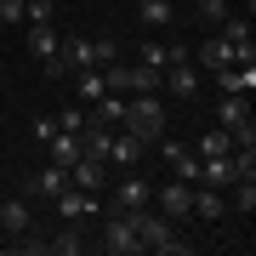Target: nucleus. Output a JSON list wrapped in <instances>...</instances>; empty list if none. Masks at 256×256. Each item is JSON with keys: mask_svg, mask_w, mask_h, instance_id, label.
I'll return each mask as SVG.
<instances>
[{"mask_svg": "<svg viewBox=\"0 0 256 256\" xmlns=\"http://www.w3.org/2000/svg\"><path fill=\"white\" fill-rule=\"evenodd\" d=\"M86 245H92V239H86V222H63V228H57V239H46L52 256H80Z\"/></svg>", "mask_w": 256, "mask_h": 256, "instance_id": "16", "label": "nucleus"}, {"mask_svg": "<svg viewBox=\"0 0 256 256\" xmlns=\"http://www.w3.org/2000/svg\"><path fill=\"white\" fill-rule=\"evenodd\" d=\"M137 18H142V28H148V34H154V28H171L176 6H171V0H137Z\"/></svg>", "mask_w": 256, "mask_h": 256, "instance_id": "19", "label": "nucleus"}, {"mask_svg": "<svg viewBox=\"0 0 256 256\" xmlns=\"http://www.w3.org/2000/svg\"><path fill=\"white\" fill-rule=\"evenodd\" d=\"M228 148H234L228 131H222V126H205V131H200V142H194V154H228Z\"/></svg>", "mask_w": 256, "mask_h": 256, "instance_id": "22", "label": "nucleus"}, {"mask_svg": "<svg viewBox=\"0 0 256 256\" xmlns=\"http://www.w3.org/2000/svg\"><path fill=\"white\" fill-rule=\"evenodd\" d=\"M131 222H137L142 250H160V256H188V250H194V239H182V228H176L165 210H154V205L131 210Z\"/></svg>", "mask_w": 256, "mask_h": 256, "instance_id": "2", "label": "nucleus"}, {"mask_svg": "<svg viewBox=\"0 0 256 256\" xmlns=\"http://www.w3.org/2000/svg\"><path fill=\"white\" fill-rule=\"evenodd\" d=\"M154 210H165L171 222H188V210H194V182H182V176H165V182L154 188Z\"/></svg>", "mask_w": 256, "mask_h": 256, "instance_id": "7", "label": "nucleus"}, {"mask_svg": "<svg viewBox=\"0 0 256 256\" xmlns=\"http://www.w3.org/2000/svg\"><path fill=\"white\" fill-rule=\"evenodd\" d=\"M28 131H34V142L46 148V142L57 137V120H52V114H34V126H28Z\"/></svg>", "mask_w": 256, "mask_h": 256, "instance_id": "26", "label": "nucleus"}, {"mask_svg": "<svg viewBox=\"0 0 256 256\" xmlns=\"http://www.w3.org/2000/svg\"><path fill=\"white\" fill-rule=\"evenodd\" d=\"M23 6L28 0H0V28H23Z\"/></svg>", "mask_w": 256, "mask_h": 256, "instance_id": "25", "label": "nucleus"}, {"mask_svg": "<svg viewBox=\"0 0 256 256\" xmlns=\"http://www.w3.org/2000/svg\"><path fill=\"white\" fill-rule=\"evenodd\" d=\"M28 188H34V194H46V200H57V194L68 188V171H63V165H40V171L28 176Z\"/></svg>", "mask_w": 256, "mask_h": 256, "instance_id": "18", "label": "nucleus"}, {"mask_svg": "<svg viewBox=\"0 0 256 256\" xmlns=\"http://www.w3.org/2000/svg\"><path fill=\"white\" fill-rule=\"evenodd\" d=\"M52 120H57V131H86V126H92V108H63Z\"/></svg>", "mask_w": 256, "mask_h": 256, "instance_id": "24", "label": "nucleus"}, {"mask_svg": "<svg viewBox=\"0 0 256 256\" xmlns=\"http://www.w3.org/2000/svg\"><path fill=\"white\" fill-rule=\"evenodd\" d=\"M234 182H239L234 154H200V188H222V194H228Z\"/></svg>", "mask_w": 256, "mask_h": 256, "instance_id": "11", "label": "nucleus"}, {"mask_svg": "<svg viewBox=\"0 0 256 256\" xmlns=\"http://www.w3.org/2000/svg\"><path fill=\"white\" fill-rule=\"evenodd\" d=\"M23 46L34 52L40 63H52L57 46H63V28H57V23H23Z\"/></svg>", "mask_w": 256, "mask_h": 256, "instance_id": "12", "label": "nucleus"}, {"mask_svg": "<svg viewBox=\"0 0 256 256\" xmlns=\"http://www.w3.org/2000/svg\"><path fill=\"white\" fill-rule=\"evenodd\" d=\"M52 205H57L63 222H97V216H102V194H86V188H74V182L57 194Z\"/></svg>", "mask_w": 256, "mask_h": 256, "instance_id": "6", "label": "nucleus"}, {"mask_svg": "<svg viewBox=\"0 0 256 256\" xmlns=\"http://www.w3.org/2000/svg\"><path fill=\"white\" fill-rule=\"evenodd\" d=\"M188 216L216 228V222H228V216H234V205H228V194H222V188H200V182H194V210H188Z\"/></svg>", "mask_w": 256, "mask_h": 256, "instance_id": "9", "label": "nucleus"}, {"mask_svg": "<svg viewBox=\"0 0 256 256\" xmlns=\"http://www.w3.org/2000/svg\"><path fill=\"white\" fill-rule=\"evenodd\" d=\"M210 80H216L222 97H250V92H256V63H228V68L210 74Z\"/></svg>", "mask_w": 256, "mask_h": 256, "instance_id": "10", "label": "nucleus"}, {"mask_svg": "<svg viewBox=\"0 0 256 256\" xmlns=\"http://www.w3.org/2000/svg\"><path fill=\"white\" fill-rule=\"evenodd\" d=\"M137 63L148 74H165V63H171V40H154V34H148L142 46H137Z\"/></svg>", "mask_w": 256, "mask_h": 256, "instance_id": "20", "label": "nucleus"}, {"mask_svg": "<svg viewBox=\"0 0 256 256\" xmlns=\"http://www.w3.org/2000/svg\"><path fill=\"white\" fill-rule=\"evenodd\" d=\"M142 205H154V182L142 176V165L120 171V182L108 188V210H142Z\"/></svg>", "mask_w": 256, "mask_h": 256, "instance_id": "5", "label": "nucleus"}, {"mask_svg": "<svg viewBox=\"0 0 256 256\" xmlns=\"http://www.w3.org/2000/svg\"><path fill=\"white\" fill-rule=\"evenodd\" d=\"M68 80H74V97H80L86 108H92V102L108 92V86H102V68H80V74H68Z\"/></svg>", "mask_w": 256, "mask_h": 256, "instance_id": "21", "label": "nucleus"}, {"mask_svg": "<svg viewBox=\"0 0 256 256\" xmlns=\"http://www.w3.org/2000/svg\"><path fill=\"white\" fill-rule=\"evenodd\" d=\"M142 160H148V142L131 137L126 126H114V131H108V165H114V171H137Z\"/></svg>", "mask_w": 256, "mask_h": 256, "instance_id": "8", "label": "nucleus"}, {"mask_svg": "<svg viewBox=\"0 0 256 256\" xmlns=\"http://www.w3.org/2000/svg\"><path fill=\"white\" fill-rule=\"evenodd\" d=\"M126 131L154 148V137L165 131V102H160V92H131V97H126Z\"/></svg>", "mask_w": 256, "mask_h": 256, "instance_id": "3", "label": "nucleus"}, {"mask_svg": "<svg viewBox=\"0 0 256 256\" xmlns=\"http://www.w3.org/2000/svg\"><path fill=\"white\" fill-rule=\"evenodd\" d=\"M0 228H6V245L18 234H34V216H28V205L23 200H0Z\"/></svg>", "mask_w": 256, "mask_h": 256, "instance_id": "15", "label": "nucleus"}, {"mask_svg": "<svg viewBox=\"0 0 256 256\" xmlns=\"http://www.w3.org/2000/svg\"><path fill=\"white\" fill-rule=\"evenodd\" d=\"M23 23H57V0H28V6H23Z\"/></svg>", "mask_w": 256, "mask_h": 256, "instance_id": "23", "label": "nucleus"}, {"mask_svg": "<svg viewBox=\"0 0 256 256\" xmlns=\"http://www.w3.org/2000/svg\"><path fill=\"white\" fill-rule=\"evenodd\" d=\"M120 46H114V34H63V46H57V57L46 63L52 80H63V74H80V68H102V63H114Z\"/></svg>", "mask_w": 256, "mask_h": 256, "instance_id": "1", "label": "nucleus"}, {"mask_svg": "<svg viewBox=\"0 0 256 256\" xmlns=\"http://www.w3.org/2000/svg\"><path fill=\"white\" fill-rule=\"evenodd\" d=\"M68 182H74V188H86V194H102V188H108V165L92 160V154H80V160L68 165Z\"/></svg>", "mask_w": 256, "mask_h": 256, "instance_id": "14", "label": "nucleus"}, {"mask_svg": "<svg viewBox=\"0 0 256 256\" xmlns=\"http://www.w3.org/2000/svg\"><path fill=\"white\" fill-rule=\"evenodd\" d=\"M46 154H52V165H63V171H68V165L86 154V142H80V131H57V137L46 142Z\"/></svg>", "mask_w": 256, "mask_h": 256, "instance_id": "17", "label": "nucleus"}, {"mask_svg": "<svg viewBox=\"0 0 256 256\" xmlns=\"http://www.w3.org/2000/svg\"><path fill=\"white\" fill-rule=\"evenodd\" d=\"M97 250H108V256H137L142 250V239H137V222H131V210H108L102 205V228L92 239Z\"/></svg>", "mask_w": 256, "mask_h": 256, "instance_id": "4", "label": "nucleus"}, {"mask_svg": "<svg viewBox=\"0 0 256 256\" xmlns=\"http://www.w3.org/2000/svg\"><path fill=\"white\" fill-rule=\"evenodd\" d=\"M228 63H239V52H234L222 34L200 40V52H194V68H200V74H216V68H228Z\"/></svg>", "mask_w": 256, "mask_h": 256, "instance_id": "13", "label": "nucleus"}, {"mask_svg": "<svg viewBox=\"0 0 256 256\" xmlns=\"http://www.w3.org/2000/svg\"><path fill=\"white\" fill-rule=\"evenodd\" d=\"M194 6H200V18H210V23L228 18V0H194Z\"/></svg>", "mask_w": 256, "mask_h": 256, "instance_id": "27", "label": "nucleus"}]
</instances>
